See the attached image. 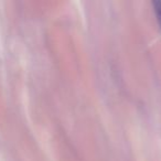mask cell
Wrapping results in <instances>:
<instances>
[{"instance_id":"6da1fadb","label":"cell","mask_w":161,"mask_h":161,"mask_svg":"<svg viewBox=\"0 0 161 161\" xmlns=\"http://www.w3.org/2000/svg\"><path fill=\"white\" fill-rule=\"evenodd\" d=\"M152 6H153L154 12H156L157 21H158L159 25H160V29H161V1L156 0V1L152 3Z\"/></svg>"}]
</instances>
